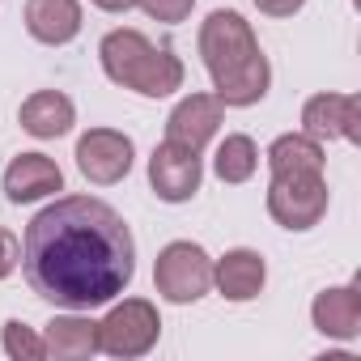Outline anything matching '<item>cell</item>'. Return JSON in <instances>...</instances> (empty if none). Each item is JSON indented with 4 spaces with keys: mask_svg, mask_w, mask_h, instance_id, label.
Listing matches in <instances>:
<instances>
[{
    "mask_svg": "<svg viewBox=\"0 0 361 361\" xmlns=\"http://www.w3.org/2000/svg\"><path fill=\"white\" fill-rule=\"evenodd\" d=\"M153 289L170 306H192L204 293H213V255L192 243V238H174L157 251L153 264Z\"/></svg>",
    "mask_w": 361,
    "mask_h": 361,
    "instance_id": "4",
    "label": "cell"
},
{
    "mask_svg": "<svg viewBox=\"0 0 361 361\" xmlns=\"http://www.w3.org/2000/svg\"><path fill=\"white\" fill-rule=\"evenodd\" d=\"M26 35L43 47H68L81 26H85V9L81 0H26Z\"/></svg>",
    "mask_w": 361,
    "mask_h": 361,
    "instance_id": "13",
    "label": "cell"
},
{
    "mask_svg": "<svg viewBox=\"0 0 361 361\" xmlns=\"http://www.w3.org/2000/svg\"><path fill=\"white\" fill-rule=\"evenodd\" d=\"M361 98L357 94H310L302 102V132L314 136V140H348L357 145L361 136Z\"/></svg>",
    "mask_w": 361,
    "mask_h": 361,
    "instance_id": "9",
    "label": "cell"
},
{
    "mask_svg": "<svg viewBox=\"0 0 361 361\" xmlns=\"http://www.w3.org/2000/svg\"><path fill=\"white\" fill-rule=\"evenodd\" d=\"M0 348H5L9 361H43L47 348H43V331L22 323V319H9L0 327Z\"/></svg>",
    "mask_w": 361,
    "mask_h": 361,
    "instance_id": "19",
    "label": "cell"
},
{
    "mask_svg": "<svg viewBox=\"0 0 361 361\" xmlns=\"http://www.w3.org/2000/svg\"><path fill=\"white\" fill-rule=\"evenodd\" d=\"M22 272L47 306H111L136 276V238L106 200L60 196L26 226Z\"/></svg>",
    "mask_w": 361,
    "mask_h": 361,
    "instance_id": "1",
    "label": "cell"
},
{
    "mask_svg": "<svg viewBox=\"0 0 361 361\" xmlns=\"http://www.w3.org/2000/svg\"><path fill=\"white\" fill-rule=\"evenodd\" d=\"M43 348H47L51 361H90V357H98V319H90V310L51 314V323L43 327Z\"/></svg>",
    "mask_w": 361,
    "mask_h": 361,
    "instance_id": "15",
    "label": "cell"
},
{
    "mask_svg": "<svg viewBox=\"0 0 361 361\" xmlns=\"http://www.w3.org/2000/svg\"><path fill=\"white\" fill-rule=\"evenodd\" d=\"M161 340V314L149 298H123L111 302V310L98 319V353L115 361H136L153 353Z\"/></svg>",
    "mask_w": 361,
    "mask_h": 361,
    "instance_id": "6",
    "label": "cell"
},
{
    "mask_svg": "<svg viewBox=\"0 0 361 361\" xmlns=\"http://www.w3.org/2000/svg\"><path fill=\"white\" fill-rule=\"evenodd\" d=\"M204 183V161L196 149L178 145V140H161L149 153V188L161 204H188L196 200Z\"/></svg>",
    "mask_w": 361,
    "mask_h": 361,
    "instance_id": "8",
    "label": "cell"
},
{
    "mask_svg": "<svg viewBox=\"0 0 361 361\" xmlns=\"http://www.w3.org/2000/svg\"><path fill=\"white\" fill-rule=\"evenodd\" d=\"M98 60L106 81H115L119 90H132L140 98H170L174 90H183V60H178L170 47H153L149 35L119 26L111 35H102L98 43Z\"/></svg>",
    "mask_w": 361,
    "mask_h": 361,
    "instance_id": "3",
    "label": "cell"
},
{
    "mask_svg": "<svg viewBox=\"0 0 361 361\" xmlns=\"http://www.w3.org/2000/svg\"><path fill=\"white\" fill-rule=\"evenodd\" d=\"M268 285V264L251 247H234L221 259H213V289L226 302H255Z\"/></svg>",
    "mask_w": 361,
    "mask_h": 361,
    "instance_id": "14",
    "label": "cell"
},
{
    "mask_svg": "<svg viewBox=\"0 0 361 361\" xmlns=\"http://www.w3.org/2000/svg\"><path fill=\"white\" fill-rule=\"evenodd\" d=\"M259 170V145L247 136V132H230L217 153H213V174L221 178V183L238 188V183H251Z\"/></svg>",
    "mask_w": 361,
    "mask_h": 361,
    "instance_id": "18",
    "label": "cell"
},
{
    "mask_svg": "<svg viewBox=\"0 0 361 361\" xmlns=\"http://www.w3.org/2000/svg\"><path fill=\"white\" fill-rule=\"evenodd\" d=\"M221 119H226V106H221L217 94H188L166 115V140H178V145L200 153L221 132Z\"/></svg>",
    "mask_w": 361,
    "mask_h": 361,
    "instance_id": "10",
    "label": "cell"
},
{
    "mask_svg": "<svg viewBox=\"0 0 361 361\" xmlns=\"http://www.w3.org/2000/svg\"><path fill=\"white\" fill-rule=\"evenodd\" d=\"M18 123L22 132H30L35 140H60L73 132L77 123V106L64 90H35L22 106H18Z\"/></svg>",
    "mask_w": 361,
    "mask_h": 361,
    "instance_id": "16",
    "label": "cell"
},
{
    "mask_svg": "<svg viewBox=\"0 0 361 361\" xmlns=\"http://www.w3.org/2000/svg\"><path fill=\"white\" fill-rule=\"evenodd\" d=\"M200 60L221 106H255L272 90V64L238 9H213L200 22Z\"/></svg>",
    "mask_w": 361,
    "mask_h": 361,
    "instance_id": "2",
    "label": "cell"
},
{
    "mask_svg": "<svg viewBox=\"0 0 361 361\" xmlns=\"http://www.w3.org/2000/svg\"><path fill=\"white\" fill-rule=\"evenodd\" d=\"M0 183H5L9 204H35V200H47V196L64 192V170L47 153H18L5 166Z\"/></svg>",
    "mask_w": 361,
    "mask_h": 361,
    "instance_id": "11",
    "label": "cell"
},
{
    "mask_svg": "<svg viewBox=\"0 0 361 361\" xmlns=\"http://www.w3.org/2000/svg\"><path fill=\"white\" fill-rule=\"evenodd\" d=\"M251 5L259 13H268V18H293V13L306 9V0H251Z\"/></svg>",
    "mask_w": 361,
    "mask_h": 361,
    "instance_id": "22",
    "label": "cell"
},
{
    "mask_svg": "<svg viewBox=\"0 0 361 361\" xmlns=\"http://www.w3.org/2000/svg\"><path fill=\"white\" fill-rule=\"evenodd\" d=\"M310 323L327 340H357L361 336V285H327L310 302Z\"/></svg>",
    "mask_w": 361,
    "mask_h": 361,
    "instance_id": "12",
    "label": "cell"
},
{
    "mask_svg": "<svg viewBox=\"0 0 361 361\" xmlns=\"http://www.w3.org/2000/svg\"><path fill=\"white\" fill-rule=\"evenodd\" d=\"M327 204H331L327 174L293 170V174H272L268 178V217L289 234L314 230L327 217Z\"/></svg>",
    "mask_w": 361,
    "mask_h": 361,
    "instance_id": "5",
    "label": "cell"
},
{
    "mask_svg": "<svg viewBox=\"0 0 361 361\" xmlns=\"http://www.w3.org/2000/svg\"><path fill=\"white\" fill-rule=\"evenodd\" d=\"M90 5L102 13H128V9H136V0H90Z\"/></svg>",
    "mask_w": 361,
    "mask_h": 361,
    "instance_id": "23",
    "label": "cell"
},
{
    "mask_svg": "<svg viewBox=\"0 0 361 361\" xmlns=\"http://www.w3.org/2000/svg\"><path fill=\"white\" fill-rule=\"evenodd\" d=\"M18 268H22V238H18L13 230L0 226V281L13 276Z\"/></svg>",
    "mask_w": 361,
    "mask_h": 361,
    "instance_id": "21",
    "label": "cell"
},
{
    "mask_svg": "<svg viewBox=\"0 0 361 361\" xmlns=\"http://www.w3.org/2000/svg\"><path fill=\"white\" fill-rule=\"evenodd\" d=\"M136 5L145 9L149 22H161V26H178V22H188L192 9H196V0H136Z\"/></svg>",
    "mask_w": 361,
    "mask_h": 361,
    "instance_id": "20",
    "label": "cell"
},
{
    "mask_svg": "<svg viewBox=\"0 0 361 361\" xmlns=\"http://www.w3.org/2000/svg\"><path fill=\"white\" fill-rule=\"evenodd\" d=\"M264 161H268V174H293V170H314V174H323L327 153H323V140H314V136H306V132H285V136H276V140L268 145Z\"/></svg>",
    "mask_w": 361,
    "mask_h": 361,
    "instance_id": "17",
    "label": "cell"
},
{
    "mask_svg": "<svg viewBox=\"0 0 361 361\" xmlns=\"http://www.w3.org/2000/svg\"><path fill=\"white\" fill-rule=\"evenodd\" d=\"M77 170L90 178L94 188H115L132 174V161H136V145L128 132L119 128H90L77 136Z\"/></svg>",
    "mask_w": 361,
    "mask_h": 361,
    "instance_id": "7",
    "label": "cell"
}]
</instances>
